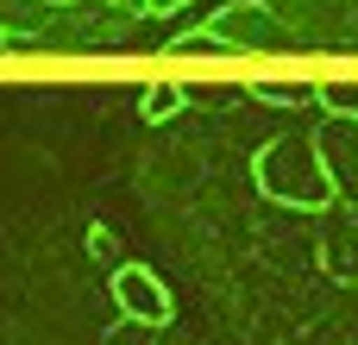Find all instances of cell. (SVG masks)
I'll use <instances>...</instances> for the list:
<instances>
[{
  "mask_svg": "<svg viewBox=\"0 0 358 345\" xmlns=\"http://www.w3.org/2000/svg\"><path fill=\"white\" fill-rule=\"evenodd\" d=\"M176 50H182V57H214L220 44H214L208 31H189V38H176Z\"/></svg>",
  "mask_w": 358,
  "mask_h": 345,
  "instance_id": "cell-8",
  "label": "cell"
},
{
  "mask_svg": "<svg viewBox=\"0 0 358 345\" xmlns=\"http://www.w3.org/2000/svg\"><path fill=\"white\" fill-rule=\"evenodd\" d=\"M38 6H69V0H38Z\"/></svg>",
  "mask_w": 358,
  "mask_h": 345,
  "instance_id": "cell-13",
  "label": "cell"
},
{
  "mask_svg": "<svg viewBox=\"0 0 358 345\" xmlns=\"http://www.w3.org/2000/svg\"><path fill=\"white\" fill-rule=\"evenodd\" d=\"M252 101L264 107H315V82H252Z\"/></svg>",
  "mask_w": 358,
  "mask_h": 345,
  "instance_id": "cell-6",
  "label": "cell"
},
{
  "mask_svg": "<svg viewBox=\"0 0 358 345\" xmlns=\"http://www.w3.org/2000/svg\"><path fill=\"white\" fill-rule=\"evenodd\" d=\"M182 107H189V88H182V82H145V94H138V113H145L151 126L176 119Z\"/></svg>",
  "mask_w": 358,
  "mask_h": 345,
  "instance_id": "cell-5",
  "label": "cell"
},
{
  "mask_svg": "<svg viewBox=\"0 0 358 345\" xmlns=\"http://www.w3.org/2000/svg\"><path fill=\"white\" fill-rule=\"evenodd\" d=\"M252 189H258L264 201L289 207V214H327V207H340V195H334V176H327V163H321L315 132L264 138V145L252 151Z\"/></svg>",
  "mask_w": 358,
  "mask_h": 345,
  "instance_id": "cell-1",
  "label": "cell"
},
{
  "mask_svg": "<svg viewBox=\"0 0 358 345\" xmlns=\"http://www.w3.org/2000/svg\"><path fill=\"white\" fill-rule=\"evenodd\" d=\"M101 6H113V13H126V19H138V13H145V0H101Z\"/></svg>",
  "mask_w": 358,
  "mask_h": 345,
  "instance_id": "cell-12",
  "label": "cell"
},
{
  "mask_svg": "<svg viewBox=\"0 0 358 345\" xmlns=\"http://www.w3.org/2000/svg\"><path fill=\"white\" fill-rule=\"evenodd\" d=\"M138 333H145V327H126V321H120V327L107 333V345H145V339H138Z\"/></svg>",
  "mask_w": 358,
  "mask_h": 345,
  "instance_id": "cell-11",
  "label": "cell"
},
{
  "mask_svg": "<svg viewBox=\"0 0 358 345\" xmlns=\"http://www.w3.org/2000/svg\"><path fill=\"white\" fill-rule=\"evenodd\" d=\"M0 44H6V38H0Z\"/></svg>",
  "mask_w": 358,
  "mask_h": 345,
  "instance_id": "cell-14",
  "label": "cell"
},
{
  "mask_svg": "<svg viewBox=\"0 0 358 345\" xmlns=\"http://www.w3.org/2000/svg\"><path fill=\"white\" fill-rule=\"evenodd\" d=\"M182 6H195V0H145L151 19H170V13H182Z\"/></svg>",
  "mask_w": 358,
  "mask_h": 345,
  "instance_id": "cell-10",
  "label": "cell"
},
{
  "mask_svg": "<svg viewBox=\"0 0 358 345\" xmlns=\"http://www.w3.org/2000/svg\"><path fill=\"white\" fill-rule=\"evenodd\" d=\"M107 295H113V308H120V321L126 327H145V333H157V327H170L176 321V295L164 289V277L151 270V264H113V277H107Z\"/></svg>",
  "mask_w": 358,
  "mask_h": 345,
  "instance_id": "cell-2",
  "label": "cell"
},
{
  "mask_svg": "<svg viewBox=\"0 0 358 345\" xmlns=\"http://www.w3.org/2000/svg\"><path fill=\"white\" fill-rule=\"evenodd\" d=\"M315 145H321V163L334 176V195L358 214V119H327L315 132Z\"/></svg>",
  "mask_w": 358,
  "mask_h": 345,
  "instance_id": "cell-4",
  "label": "cell"
},
{
  "mask_svg": "<svg viewBox=\"0 0 358 345\" xmlns=\"http://www.w3.org/2000/svg\"><path fill=\"white\" fill-rule=\"evenodd\" d=\"M88 251H94V258H107V264H126V258H113V233H107V226H94V233H88Z\"/></svg>",
  "mask_w": 358,
  "mask_h": 345,
  "instance_id": "cell-9",
  "label": "cell"
},
{
  "mask_svg": "<svg viewBox=\"0 0 358 345\" xmlns=\"http://www.w3.org/2000/svg\"><path fill=\"white\" fill-rule=\"evenodd\" d=\"M315 107L327 119H358V82H315Z\"/></svg>",
  "mask_w": 358,
  "mask_h": 345,
  "instance_id": "cell-7",
  "label": "cell"
},
{
  "mask_svg": "<svg viewBox=\"0 0 358 345\" xmlns=\"http://www.w3.org/2000/svg\"><path fill=\"white\" fill-rule=\"evenodd\" d=\"M220 50H271V44H283V19L271 13V6H258V0H239V6H220L208 25H201Z\"/></svg>",
  "mask_w": 358,
  "mask_h": 345,
  "instance_id": "cell-3",
  "label": "cell"
}]
</instances>
